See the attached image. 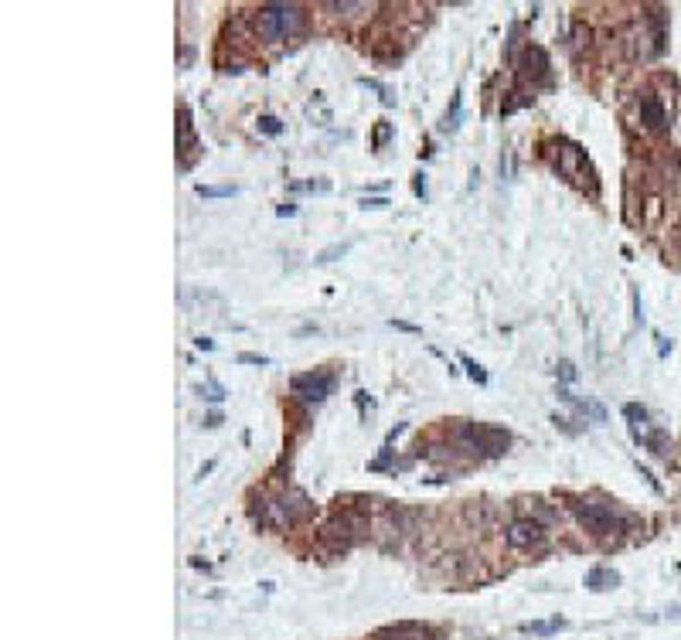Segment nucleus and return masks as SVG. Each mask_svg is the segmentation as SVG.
Returning <instances> with one entry per match:
<instances>
[{"instance_id": "12", "label": "nucleus", "mask_w": 681, "mask_h": 640, "mask_svg": "<svg viewBox=\"0 0 681 640\" xmlns=\"http://www.w3.org/2000/svg\"><path fill=\"white\" fill-rule=\"evenodd\" d=\"M198 195L201 198H229V195H236V188H208V184H201Z\"/></svg>"}, {"instance_id": "6", "label": "nucleus", "mask_w": 681, "mask_h": 640, "mask_svg": "<svg viewBox=\"0 0 681 640\" xmlns=\"http://www.w3.org/2000/svg\"><path fill=\"white\" fill-rule=\"evenodd\" d=\"M637 113H641V123L651 133H664L668 130V109L661 106V99L654 92H641L637 96Z\"/></svg>"}, {"instance_id": "19", "label": "nucleus", "mask_w": 681, "mask_h": 640, "mask_svg": "<svg viewBox=\"0 0 681 640\" xmlns=\"http://www.w3.org/2000/svg\"><path fill=\"white\" fill-rule=\"evenodd\" d=\"M385 204H389L385 198H364L361 201V208H385Z\"/></svg>"}, {"instance_id": "20", "label": "nucleus", "mask_w": 681, "mask_h": 640, "mask_svg": "<svg viewBox=\"0 0 681 640\" xmlns=\"http://www.w3.org/2000/svg\"><path fill=\"white\" fill-rule=\"evenodd\" d=\"M195 344H198V348H204V351H211V348H215V341H208V337H198Z\"/></svg>"}, {"instance_id": "4", "label": "nucleus", "mask_w": 681, "mask_h": 640, "mask_svg": "<svg viewBox=\"0 0 681 640\" xmlns=\"http://www.w3.org/2000/svg\"><path fill=\"white\" fill-rule=\"evenodd\" d=\"M504 538H508V545H511V549H518V552H531V549H538V545L545 542V528H542V521H535V518H518V521H511V524H508Z\"/></svg>"}, {"instance_id": "15", "label": "nucleus", "mask_w": 681, "mask_h": 640, "mask_svg": "<svg viewBox=\"0 0 681 640\" xmlns=\"http://www.w3.org/2000/svg\"><path fill=\"white\" fill-rule=\"evenodd\" d=\"M562 623L556 620V623H528L524 630H531V634H552V630H559Z\"/></svg>"}, {"instance_id": "2", "label": "nucleus", "mask_w": 681, "mask_h": 640, "mask_svg": "<svg viewBox=\"0 0 681 640\" xmlns=\"http://www.w3.org/2000/svg\"><path fill=\"white\" fill-rule=\"evenodd\" d=\"M303 10L297 3H266L256 10V35L266 41H280L293 31H300Z\"/></svg>"}, {"instance_id": "11", "label": "nucleus", "mask_w": 681, "mask_h": 640, "mask_svg": "<svg viewBox=\"0 0 681 640\" xmlns=\"http://www.w3.org/2000/svg\"><path fill=\"white\" fill-rule=\"evenodd\" d=\"M460 361H463V368H467V375H470L474 382H481V385H484V382H487V371H484V368H481V364H477V361H474V358H467V355H463V358H460Z\"/></svg>"}, {"instance_id": "3", "label": "nucleus", "mask_w": 681, "mask_h": 640, "mask_svg": "<svg viewBox=\"0 0 681 640\" xmlns=\"http://www.w3.org/2000/svg\"><path fill=\"white\" fill-rule=\"evenodd\" d=\"M623 416L630 419V433H634V440L644 443L651 453H657V456H664L668 453V436L661 433V429H654V423H651V416H647V409L644 405H623Z\"/></svg>"}, {"instance_id": "5", "label": "nucleus", "mask_w": 681, "mask_h": 640, "mask_svg": "<svg viewBox=\"0 0 681 640\" xmlns=\"http://www.w3.org/2000/svg\"><path fill=\"white\" fill-rule=\"evenodd\" d=\"M334 389V375L330 371H307L293 378V395L300 402H324Z\"/></svg>"}, {"instance_id": "1", "label": "nucleus", "mask_w": 681, "mask_h": 640, "mask_svg": "<svg viewBox=\"0 0 681 640\" xmlns=\"http://www.w3.org/2000/svg\"><path fill=\"white\" fill-rule=\"evenodd\" d=\"M572 515L579 518V524L586 528V531H593V535H610V531H620L623 524H627V515L617 508V504H610V501H593V497H576L572 504Z\"/></svg>"}, {"instance_id": "9", "label": "nucleus", "mask_w": 681, "mask_h": 640, "mask_svg": "<svg viewBox=\"0 0 681 640\" xmlns=\"http://www.w3.org/2000/svg\"><path fill=\"white\" fill-rule=\"evenodd\" d=\"M177 130H181V150L188 154V167H191V154L198 150V140H195V130H191V116H188V109H181V123H177Z\"/></svg>"}, {"instance_id": "14", "label": "nucleus", "mask_w": 681, "mask_h": 640, "mask_svg": "<svg viewBox=\"0 0 681 640\" xmlns=\"http://www.w3.org/2000/svg\"><path fill=\"white\" fill-rule=\"evenodd\" d=\"M389 133H392V130H389V123H378V126H375V140H371V143H375V147H385Z\"/></svg>"}, {"instance_id": "16", "label": "nucleus", "mask_w": 681, "mask_h": 640, "mask_svg": "<svg viewBox=\"0 0 681 640\" xmlns=\"http://www.w3.org/2000/svg\"><path fill=\"white\" fill-rule=\"evenodd\" d=\"M344 252H348V245H334V249H327V252H321V259H317V263H330L334 256H344Z\"/></svg>"}, {"instance_id": "18", "label": "nucleus", "mask_w": 681, "mask_h": 640, "mask_svg": "<svg viewBox=\"0 0 681 640\" xmlns=\"http://www.w3.org/2000/svg\"><path fill=\"white\" fill-rule=\"evenodd\" d=\"M559 375L565 378V382H572V378H576V368H572L569 361H562V364H559Z\"/></svg>"}, {"instance_id": "7", "label": "nucleus", "mask_w": 681, "mask_h": 640, "mask_svg": "<svg viewBox=\"0 0 681 640\" xmlns=\"http://www.w3.org/2000/svg\"><path fill=\"white\" fill-rule=\"evenodd\" d=\"M583 167L590 170V163H586V157H583V150L565 143V147L559 150V157H556V170L565 174L569 181H583Z\"/></svg>"}, {"instance_id": "21", "label": "nucleus", "mask_w": 681, "mask_h": 640, "mask_svg": "<svg viewBox=\"0 0 681 640\" xmlns=\"http://www.w3.org/2000/svg\"><path fill=\"white\" fill-rule=\"evenodd\" d=\"M668 616H671V620H681V610H671Z\"/></svg>"}, {"instance_id": "13", "label": "nucleus", "mask_w": 681, "mask_h": 640, "mask_svg": "<svg viewBox=\"0 0 681 640\" xmlns=\"http://www.w3.org/2000/svg\"><path fill=\"white\" fill-rule=\"evenodd\" d=\"M259 130H263V133H269V136H276V133L283 130V123L276 120V116H259Z\"/></svg>"}, {"instance_id": "10", "label": "nucleus", "mask_w": 681, "mask_h": 640, "mask_svg": "<svg viewBox=\"0 0 681 640\" xmlns=\"http://www.w3.org/2000/svg\"><path fill=\"white\" fill-rule=\"evenodd\" d=\"M620 579H617V572H606V569H593L590 572V586L593 589H610V586H617Z\"/></svg>"}, {"instance_id": "17", "label": "nucleus", "mask_w": 681, "mask_h": 640, "mask_svg": "<svg viewBox=\"0 0 681 640\" xmlns=\"http://www.w3.org/2000/svg\"><path fill=\"white\" fill-rule=\"evenodd\" d=\"M242 364H269V358L266 355H239Z\"/></svg>"}, {"instance_id": "8", "label": "nucleus", "mask_w": 681, "mask_h": 640, "mask_svg": "<svg viewBox=\"0 0 681 640\" xmlns=\"http://www.w3.org/2000/svg\"><path fill=\"white\" fill-rule=\"evenodd\" d=\"M375 640H436V634L430 627H419V623H396V627L378 630Z\"/></svg>"}]
</instances>
